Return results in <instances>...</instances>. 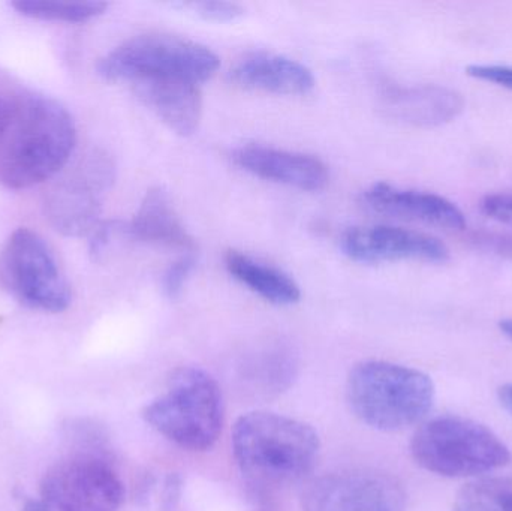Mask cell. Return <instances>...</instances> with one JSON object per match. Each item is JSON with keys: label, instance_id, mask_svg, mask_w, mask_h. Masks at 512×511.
Here are the masks:
<instances>
[{"label": "cell", "instance_id": "13", "mask_svg": "<svg viewBox=\"0 0 512 511\" xmlns=\"http://www.w3.org/2000/svg\"><path fill=\"white\" fill-rule=\"evenodd\" d=\"M233 161L254 176L301 191H321L330 180L327 165L321 159L261 144H246L234 150Z\"/></svg>", "mask_w": 512, "mask_h": 511}, {"label": "cell", "instance_id": "18", "mask_svg": "<svg viewBox=\"0 0 512 511\" xmlns=\"http://www.w3.org/2000/svg\"><path fill=\"white\" fill-rule=\"evenodd\" d=\"M224 260L225 267L234 279L267 302L288 306L300 300V287L282 270L261 263L236 249L227 251Z\"/></svg>", "mask_w": 512, "mask_h": 511}, {"label": "cell", "instance_id": "11", "mask_svg": "<svg viewBox=\"0 0 512 511\" xmlns=\"http://www.w3.org/2000/svg\"><path fill=\"white\" fill-rule=\"evenodd\" d=\"M343 254L358 263H390V261H426L444 263L450 249L442 240L421 231L402 227H358L343 233Z\"/></svg>", "mask_w": 512, "mask_h": 511}, {"label": "cell", "instance_id": "20", "mask_svg": "<svg viewBox=\"0 0 512 511\" xmlns=\"http://www.w3.org/2000/svg\"><path fill=\"white\" fill-rule=\"evenodd\" d=\"M20 14L38 20L84 23L108 8L104 2H62V0H18L12 3Z\"/></svg>", "mask_w": 512, "mask_h": 511}, {"label": "cell", "instance_id": "6", "mask_svg": "<svg viewBox=\"0 0 512 511\" xmlns=\"http://www.w3.org/2000/svg\"><path fill=\"white\" fill-rule=\"evenodd\" d=\"M218 68L219 57L206 45L168 33H144L102 57L98 74L108 81L179 78L200 84Z\"/></svg>", "mask_w": 512, "mask_h": 511}, {"label": "cell", "instance_id": "3", "mask_svg": "<svg viewBox=\"0 0 512 511\" xmlns=\"http://www.w3.org/2000/svg\"><path fill=\"white\" fill-rule=\"evenodd\" d=\"M432 378L418 369L369 360L355 365L346 381L352 413L370 428L402 431L421 422L435 402Z\"/></svg>", "mask_w": 512, "mask_h": 511}, {"label": "cell", "instance_id": "10", "mask_svg": "<svg viewBox=\"0 0 512 511\" xmlns=\"http://www.w3.org/2000/svg\"><path fill=\"white\" fill-rule=\"evenodd\" d=\"M402 483L375 470H349L313 480L303 494V511H405Z\"/></svg>", "mask_w": 512, "mask_h": 511}, {"label": "cell", "instance_id": "21", "mask_svg": "<svg viewBox=\"0 0 512 511\" xmlns=\"http://www.w3.org/2000/svg\"><path fill=\"white\" fill-rule=\"evenodd\" d=\"M183 8L191 9L198 17L216 23L236 21L245 14V9L239 3L233 2H192L183 3Z\"/></svg>", "mask_w": 512, "mask_h": 511}, {"label": "cell", "instance_id": "16", "mask_svg": "<svg viewBox=\"0 0 512 511\" xmlns=\"http://www.w3.org/2000/svg\"><path fill=\"white\" fill-rule=\"evenodd\" d=\"M135 95L171 131L188 137L197 131L203 113L200 84L179 78H146L132 83Z\"/></svg>", "mask_w": 512, "mask_h": 511}, {"label": "cell", "instance_id": "7", "mask_svg": "<svg viewBox=\"0 0 512 511\" xmlns=\"http://www.w3.org/2000/svg\"><path fill=\"white\" fill-rule=\"evenodd\" d=\"M3 281L24 306L36 311H65L71 288L48 243L29 228L9 236L2 254Z\"/></svg>", "mask_w": 512, "mask_h": 511}, {"label": "cell", "instance_id": "17", "mask_svg": "<svg viewBox=\"0 0 512 511\" xmlns=\"http://www.w3.org/2000/svg\"><path fill=\"white\" fill-rule=\"evenodd\" d=\"M125 231L140 242L180 249L186 254L195 251L194 237L186 230L167 191L162 188L147 191Z\"/></svg>", "mask_w": 512, "mask_h": 511}, {"label": "cell", "instance_id": "19", "mask_svg": "<svg viewBox=\"0 0 512 511\" xmlns=\"http://www.w3.org/2000/svg\"><path fill=\"white\" fill-rule=\"evenodd\" d=\"M454 511H512V477H483L460 489Z\"/></svg>", "mask_w": 512, "mask_h": 511}, {"label": "cell", "instance_id": "15", "mask_svg": "<svg viewBox=\"0 0 512 511\" xmlns=\"http://www.w3.org/2000/svg\"><path fill=\"white\" fill-rule=\"evenodd\" d=\"M230 80L243 89L274 95H307L316 84L312 71L303 63L267 51H255L237 60Z\"/></svg>", "mask_w": 512, "mask_h": 511}, {"label": "cell", "instance_id": "4", "mask_svg": "<svg viewBox=\"0 0 512 511\" xmlns=\"http://www.w3.org/2000/svg\"><path fill=\"white\" fill-rule=\"evenodd\" d=\"M143 417L176 446L206 452L215 446L224 426L221 387L203 369H177L165 392L144 408Z\"/></svg>", "mask_w": 512, "mask_h": 511}, {"label": "cell", "instance_id": "1", "mask_svg": "<svg viewBox=\"0 0 512 511\" xmlns=\"http://www.w3.org/2000/svg\"><path fill=\"white\" fill-rule=\"evenodd\" d=\"M77 141L65 107L42 95L3 98L0 108V183L27 189L56 176Z\"/></svg>", "mask_w": 512, "mask_h": 511}, {"label": "cell", "instance_id": "12", "mask_svg": "<svg viewBox=\"0 0 512 511\" xmlns=\"http://www.w3.org/2000/svg\"><path fill=\"white\" fill-rule=\"evenodd\" d=\"M366 209L391 218L421 222L436 227L462 230L466 225L465 213L453 201L433 192L397 188L390 183H375L361 194Z\"/></svg>", "mask_w": 512, "mask_h": 511}, {"label": "cell", "instance_id": "23", "mask_svg": "<svg viewBox=\"0 0 512 511\" xmlns=\"http://www.w3.org/2000/svg\"><path fill=\"white\" fill-rule=\"evenodd\" d=\"M480 206L481 212L493 221L512 227V191L486 195Z\"/></svg>", "mask_w": 512, "mask_h": 511}, {"label": "cell", "instance_id": "25", "mask_svg": "<svg viewBox=\"0 0 512 511\" xmlns=\"http://www.w3.org/2000/svg\"><path fill=\"white\" fill-rule=\"evenodd\" d=\"M478 242L492 251L499 254H508L512 257V239L511 237L498 236V234H483L478 236Z\"/></svg>", "mask_w": 512, "mask_h": 511}, {"label": "cell", "instance_id": "14", "mask_svg": "<svg viewBox=\"0 0 512 511\" xmlns=\"http://www.w3.org/2000/svg\"><path fill=\"white\" fill-rule=\"evenodd\" d=\"M379 107L388 119L405 125L432 128L456 119L465 107L462 95L450 87H387L379 98Z\"/></svg>", "mask_w": 512, "mask_h": 511}, {"label": "cell", "instance_id": "26", "mask_svg": "<svg viewBox=\"0 0 512 511\" xmlns=\"http://www.w3.org/2000/svg\"><path fill=\"white\" fill-rule=\"evenodd\" d=\"M498 398L502 408L512 416V384L502 386L501 389L498 390Z\"/></svg>", "mask_w": 512, "mask_h": 511}, {"label": "cell", "instance_id": "29", "mask_svg": "<svg viewBox=\"0 0 512 511\" xmlns=\"http://www.w3.org/2000/svg\"><path fill=\"white\" fill-rule=\"evenodd\" d=\"M3 98H0V108H2Z\"/></svg>", "mask_w": 512, "mask_h": 511}, {"label": "cell", "instance_id": "9", "mask_svg": "<svg viewBox=\"0 0 512 511\" xmlns=\"http://www.w3.org/2000/svg\"><path fill=\"white\" fill-rule=\"evenodd\" d=\"M41 495L51 511H117L125 489L107 461L78 455L59 462L45 474Z\"/></svg>", "mask_w": 512, "mask_h": 511}, {"label": "cell", "instance_id": "5", "mask_svg": "<svg viewBox=\"0 0 512 511\" xmlns=\"http://www.w3.org/2000/svg\"><path fill=\"white\" fill-rule=\"evenodd\" d=\"M412 459L436 476L459 479L507 467V444L486 426L463 417H436L417 429L409 444Z\"/></svg>", "mask_w": 512, "mask_h": 511}, {"label": "cell", "instance_id": "28", "mask_svg": "<svg viewBox=\"0 0 512 511\" xmlns=\"http://www.w3.org/2000/svg\"><path fill=\"white\" fill-rule=\"evenodd\" d=\"M499 329H501V332L512 341V318L502 320L501 323H499Z\"/></svg>", "mask_w": 512, "mask_h": 511}, {"label": "cell", "instance_id": "2", "mask_svg": "<svg viewBox=\"0 0 512 511\" xmlns=\"http://www.w3.org/2000/svg\"><path fill=\"white\" fill-rule=\"evenodd\" d=\"M233 450L240 470L255 485L286 486L312 473L319 438L300 420L255 411L234 425Z\"/></svg>", "mask_w": 512, "mask_h": 511}, {"label": "cell", "instance_id": "22", "mask_svg": "<svg viewBox=\"0 0 512 511\" xmlns=\"http://www.w3.org/2000/svg\"><path fill=\"white\" fill-rule=\"evenodd\" d=\"M195 267L194 254H183L179 260L174 261L164 275L162 287H164L165 294L170 299L179 296L185 287L186 281L191 276L192 270Z\"/></svg>", "mask_w": 512, "mask_h": 511}, {"label": "cell", "instance_id": "24", "mask_svg": "<svg viewBox=\"0 0 512 511\" xmlns=\"http://www.w3.org/2000/svg\"><path fill=\"white\" fill-rule=\"evenodd\" d=\"M466 74L475 80L486 81V83L512 90V66L475 63V65L468 66Z\"/></svg>", "mask_w": 512, "mask_h": 511}, {"label": "cell", "instance_id": "27", "mask_svg": "<svg viewBox=\"0 0 512 511\" xmlns=\"http://www.w3.org/2000/svg\"><path fill=\"white\" fill-rule=\"evenodd\" d=\"M23 511H51L42 500H30L24 504Z\"/></svg>", "mask_w": 512, "mask_h": 511}, {"label": "cell", "instance_id": "8", "mask_svg": "<svg viewBox=\"0 0 512 511\" xmlns=\"http://www.w3.org/2000/svg\"><path fill=\"white\" fill-rule=\"evenodd\" d=\"M113 182V161L105 153L95 150L83 156L57 180L45 200V213L54 230L72 237L92 233Z\"/></svg>", "mask_w": 512, "mask_h": 511}]
</instances>
